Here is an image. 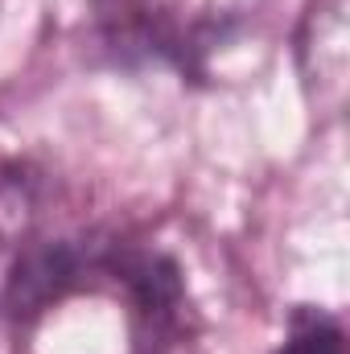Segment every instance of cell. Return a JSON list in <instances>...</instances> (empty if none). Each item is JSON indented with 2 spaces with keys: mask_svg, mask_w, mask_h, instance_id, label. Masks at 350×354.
Wrapping results in <instances>:
<instances>
[{
  "mask_svg": "<svg viewBox=\"0 0 350 354\" xmlns=\"http://www.w3.org/2000/svg\"><path fill=\"white\" fill-rule=\"evenodd\" d=\"M272 0H91L103 50L124 66L210 79L214 62L256 33Z\"/></svg>",
  "mask_w": 350,
  "mask_h": 354,
  "instance_id": "obj_1",
  "label": "cell"
},
{
  "mask_svg": "<svg viewBox=\"0 0 350 354\" xmlns=\"http://www.w3.org/2000/svg\"><path fill=\"white\" fill-rule=\"evenodd\" d=\"M103 284L116 288L128 305L136 354H165L181 342L185 322H190V297H185V276L174 256L107 239Z\"/></svg>",
  "mask_w": 350,
  "mask_h": 354,
  "instance_id": "obj_2",
  "label": "cell"
},
{
  "mask_svg": "<svg viewBox=\"0 0 350 354\" xmlns=\"http://www.w3.org/2000/svg\"><path fill=\"white\" fill-rule=\"evenodd\" d=\"M103 260H107V239H42L29 243L8 276L4 288V309L21 322L42 317L58 301L83 288H103Z\"/></svg>",
  "mask_w": 350,
  "mask_h": 354,
  "instance_id": "obj_3",
  "label": "cell"
},
{
  "mask_svg": "<svg viewBox=\"0 0 350 354\" xmlns=\"http://www.w3.org/2000/svg\"><path fill=\"white\" fill-rule=\"evenodd\" d=\"M272 354H347V338H342L338 317L313 305H297L280 346Z\"/></svg>",
  "mask_w": 350,
  "mask_h": 354,
  "instance_id": "obj_4",
  "label": "cell"
},
{
  "mask_svg": "<svg viewBox=\"0 0 350 354\" xmlns=\"http://www.w3.org/2000/svg\"><path fill=\"white\" fill-rule=\"evenodd\" d=\"M33 214H37L33 177L21 165H0V243L12 235H25Z\"/></svg>",
  "mask_w": 350,
  "mask_h": 354,
  "instance_id": "obj_5",
  "label": "cell"
}]
</instances>
